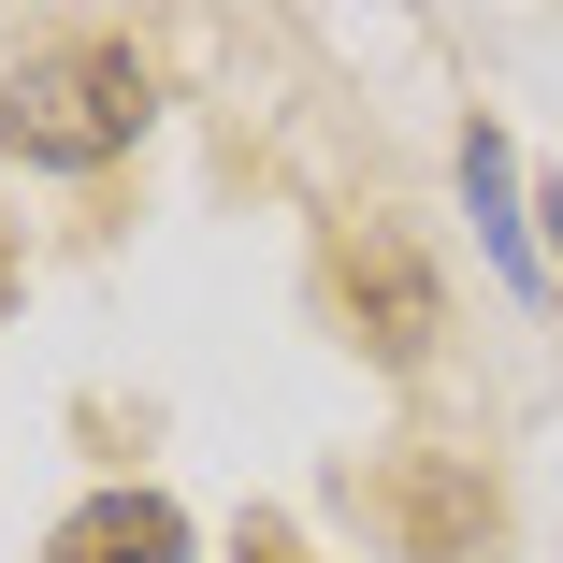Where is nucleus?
I'll use <instances>...</instances> for the list:
<instances>
[{"label": "nucleus", "instance_id": "obj_1", "mask_svg": "<svg viewBox=\"0 0 563 563\" xmlns=\"http://www.w3.org/2000/svg\"><path fill=\"white\" fill-rule=\"evenodd\" d=\"M145 58L131 44H44L15 87H0V145H15L30 174H101V159H131L145 131Z\"/></svg>", "mask_w": 563, "mask_h": 563}, {"label": "nucleus", "instance_id": "obj_2", "mask_svg": "<svg viewBox=\"0 0 563 563\" xmlns=\"http://www.w3.org/2000/svg\"><path fill=\"white\" fill-rule=\"evenodd\" d=\"M332 289H347L362 347H376L390 376H419V362H433V332H448V289H433V261H419L405 232H347V261H332Z\"/></svg>", "mask_w": 563, "mask_h": 563}, {"label": "nucleus", "instance_id": "obj_3", "mask_svg": "<svg viewBox=\"0 0 563 563\" xmlns=\"http://www.w3.org/2000/svg\"><path fill=\"white\" fill-rule=\"evenodd\" d=\"M44 563H188V520H174V492H87Z\"/></svg>", "mask_w": 563, "mask_h": 563}, {"label": "nucleus", "instance_id": "obj_4", "mask_svg": "<svg viewBox=\"0 0 563 563\" xmlns=\"http://www.w3.org/2000/svg\"><path fill=\"white\" fill-rule=\"evenodd\" d=\"M463 202H477L492 275H506V289H549V246H534V217H520V159H506V131H492V117L463 131Z\"/></svg>", "mask_w": 563, "mask_h": 563}]
</instances>
